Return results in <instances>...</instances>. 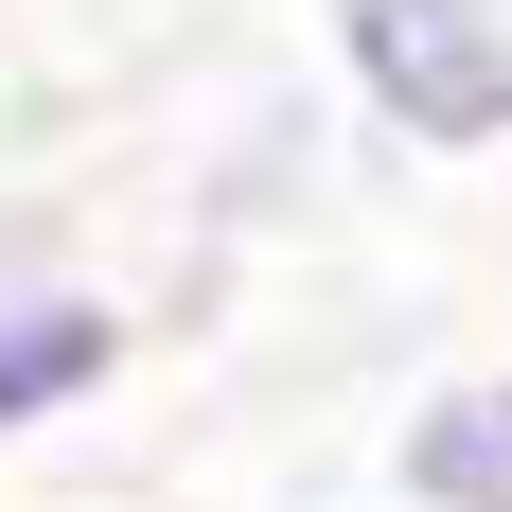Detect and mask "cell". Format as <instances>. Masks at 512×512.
Instances as JSON below:
<instances>
[{
    "label": "cell",
    "instance_id": "cell-3",
    "mask_svg": "<svg viewBox=\"0 0 512 512\" xmlns=\"http://www.w3.org/2000/svg\"><path fill=\"white\" fill-rule=\"evenodd\" d=\"M389 512H512V354L424 371L389 407Z\"/></svg>",
    "mask_w": 512,
    "mask_h": 512
},
{
    "label": "cell",
    "instance_id": "cell-1",
    "mask_svg": "<svg viewBox=\"0 0 512 512\" xmlns=\"http://www.w3.org/2000/svg\"><path fill=\"white\" fill-rule=\"evenodd\" d=\"M318 53L389 159H512V0H318Z\"/></svg>",
    "mask_w": 512,
    "mask_h": 512
},
{
    "label": "cell",
    "instance_id": "cell-4",
    "mask_svg": "<svg viewBox=\"0 0 512 512\" xmlns=\"http://www.w3.org/2000/svg\"><path fill=\"white\" fill-rule=\"evenodd\" d=\"M283 212H318V89L230 106V142L195 159V230L212 248H230V230H283Z\"/></svg>",
    "mask_w": 512,
    "mask_h": 512
},
{
    "label": "cell",
    "instance_id": "cell-5",
    "mask_svg": "<svg viewBox=\"0 0 512 512\" xmlns=\"http://www.w3.org/2000/svg\"><path fill=\"white\" fill-rule=\"evenodd\" d=\"M53 265H89L71 248V195H0V283H53Z\"/></svg>",
    "mask_w": 512,
    "mask_h": 512
},
{
    "label": "cell",
    "instance_id": "cell-2",
    "mask_svg": "<svg viewBox=\"0 0 512 512\" xmlns=\"http://www.w3.org/2000/svg\"><path fill=\"white\" fill-rule=\"evenodd\" d=\"M142 354V301L89 283V265H53V283H0V460L53 442V424H89Z\"/></svg>",
    "mask_w": 512,
    "mask_h": 512
}]
</instances>
